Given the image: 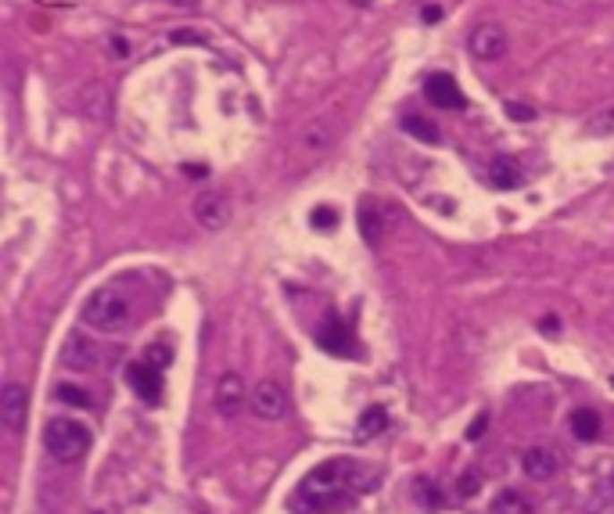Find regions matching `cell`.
<instances>
[{
	"label": "cell",
	"instance_id": "obj_13",
	"mask_svg": "<svg viewBox=\"0 0 614 514\" xmlns=\"http://www.w3.org/2000/svg\"><path fill=\"white\" fill-rule=\"evenodd\" d=\"M489 184H492L496 191H514V187H521V184H524L521 162H517V158H510V155L492 158V166H489Z\"/></svg>",
	"mask_w": 614,
	"mask_h": 514
},
{
	"label": "cell",
	"instance_id": "obj_2",
	"mask_svg": "<svg viewBox=\"0 0 614 514\" xmlns=\"http://www.w3.org/2000/svg\"><path fill=\"white\" fill-rule=\"evenodd\" d=\"M44 450L55 460L72 464V460H80L90 450V428L80 424V421H72V417H55L44 428Z\"/></svg>",
	"mask_w": 614,
	"mask_h": 514
},
{
	"label": "cell",
	"instance_id": "obj_32",
	"mask_svg": "<svg viewBox=\"0 0 614 514\" xmlns=\"http://www.w3.org/2000/svg\"><path fill=\"white\" fill-rule=\"evenodd\" d=\"M183 173L198 180V176H209V166H191V162H187V166H183Z\"/></svg>",
	"mask_w": 614,
	"mask_h": 514
},
{
	"label": "cell",
	"instance_id": "obj_34",
	"mask_svg": "<svg viewBox=\"0 0 614 514\" xmlns=\"http://www.w3.org/2000/svg\"><path fill=\"white\" fill-rule=\"evenodd\" d=\"M349 4H356V8H371L374 0H349Z\"/></svg>",
	"mask_w": 614,
	"mask_h": 514
},
{
	"label": "cell",
	"instance_id": "obj_7",
	"mask_svg": "<svg viewBox=\"0 0 614 514\" xmlns=\"http://www.w3.org/2000/svg\"><path fill=\"white\" fill-rule=\"evenodd\" d=\"M424 98H428L435 108H464V105H467L460 83H456L449 73H431V76L424 80Z\"/></svg>",
	"mask_w": 614,
	"mask_h": 514
},
{
	"label": "cell",
	"instance_id": "obj_20",
	"mask_svg": "<svg viewBox=\"0 0 614 514\" xmlns=\"http://www.w3.org/2000/svg\"><path fill=\"white\" fill-rule=\"evenodd\" d=\"M55 399H58V403H65V407H76V410L90 407L87 389H80V385H72V381H62V385L55 389Z\"/></svg>",
	"mask_w": 614,
	"mask_h": 514
},
{
	"label": "cell",
	"instance_id": "obj_15",
	"mask_svg": "<svg viewBox=\"0 0 614 514\" xmlns=\"http://www.w3.org/2000/svg\"><path fill=\"white\" fill-rule=\"evenodd\" d=\"M381 432H388V410L374 403V407H367V410L360 414V421H356V439L367 442V439H374V435H381Z\"/></svg>",
	"mask_w": 614,
	"mask_h": 514
},
{
	"label": "cell",
	"instance_id": "obj_16",
	"mask_svg": "<svg viewBox=\"0 0 614 514\" xmlns=\"http://www.w3.org/2000/svg\"><path fill=\"white\" fill-rule=\"evenodd\" d=\"M399 126H403V133H410V137H417V141H424V144H439V126L431 123V119H424V116H414V112H406L403 119H399Z\"/></svg>",
	"mask_w": 614,
	"mask_h": 514
},
{
	"label": "cell",
	"instance_id": "obj_28",
	"mask_svg": "<svg viewBox=\"0 0 614 514\" xmlns=\"http://www.w3.org/2000/svg\"><path fill=\"white\" fill-rule=\"evenodd\" d=\"M105 51H108L115 62H123V58L130 55V44H126L123 37H108V40H105Z\"/></svg>",
	"mask_w": 614,
	"mask_h": 514
},
{
	"label": "cell",
	"instance_id": "obj_6",
	"mask_svg": "<svg viewBox=\"0 0 614 514\" xmlns=\"http://www.w3.org/2000/svg\"><path fill=\"white\" fill-rule=\"evenodd\" d=\"M248 407L259 421H280L287 414V392L277 381H259L248 396Z\"/></svg>",
	"mask_w": 614,
	"mask_h": 514
},
{
	"label": "cell",
	"instance_id": "obj_10",
	"mask_svg": "<svg viewBox=\"0 0 614 514\" xmlns=\"http://www.w3.org/2000/svg\"><path fill=\"white\" fill-rule=\"evenodd\" d=\"M241 407H244V381H241V374L237 371L219 374V381H216V410L223 417H237Z\"/></svg>",
	"mask_w": 614,
	"mask_h": 514
},
{
	"label": "cell",
	"instance_id": "obj_27",
	"mask_svg": "<svg viewBox=\"0 0 614 514\" xmlns=\"http://www.w3.org/2000/svg\"><path fill=\"white\" fill-rule=\"evenodd\" d=\"M507 119H510V123H535V108H532V105L507 101Z\"/></svg>",
	"mask_w": 614,
	"mask_h": 514
},
{
	"label": "cell",
	"instance_id": "obj_33",
	"mask_svg": "<svg viewBox=\"0 0 614 514\" xmlns=\"http://www.w3.org/2000/svg\"><path fill=\"white\" fill-rule=\"evenodd\" d=\"M166 4H173V8H180V12H191L198 0H166Z\"/></svg>",
	"mask_w": 614,
	"mask_h": 514
},
{
	"label": "cell",
	"instance_id": "obj_8",
	"mask_svg": "<svg viewBox=\"0 0 614 514\" xmlns=\"http://www.w3.org/2000/svg\"><path fill=\"white\" fill-rule=\"evenodd\" d=\"M126 381H130V389L144 399V403H158L162 399V371L158 367H151V364H130L126 367Z\"/></svg>",
	"mask_w": 614,
	"mask_h": 514
},
{
	"label": "cell",
	"instance_id": "obj_5",
	"mask_svg": "<svg viewBox=\"0 0 614 514\" xmlns=\"http://www.w3.org/2000/svg\"><path fill=\"white\" fill-rule=\"evenodd\" d=\"M191 216H194V223L201 230H223L230 223V201L219 191H201L191 201Z\"/></svg>",
	"mask_w": 614,
	"mask_h": 514
},
{
	"label": "cell",
	"instance_id": "obj_17",
	"mask_svg": "<svg viewBox=\"0 0 614 514\" xmlns=\"http://www.w3.org/2000/svg\"><path fill=\"white\" fill-rule=\"evenodd\" d=\"M356 219H360V234H363V241H367V244H378V241H381V230H385L381 212H378L371 201H363V205H360V212H356Z\"/></svg>",
	"mask_w": 614,
	"mask_h": 514
},
{
	"label": "cell",
	"instance_id": "obj_26",
	"mask_svg": "<svg viewBox=\"0 0 614 514\" xmlns=\"http://www.w3.org/2000/svg\"><path fill=\"white\" fill-rule=\"evenodd\" d=\"M456 489H460L464 500H471V496L482 489V475H478V471H464V475L456 478Z\"/></svg>",
	"mask_w": 614,
	"mask_h": 514
},
{
	"label": "cell",
	"instance_id": "obj_22",
	"mask_svg": "<svg viewBox=\"0 0 614 514\" xmlns=\"http://www.w3.org/2000/svg\"><path fill=\"white\" fill-rule=\"evenodd\" d=\"M310 223H313V230H324V234H331V230L338 227V212H335L331 205H317V209L310 212Z\"/></svg>",
	"mask_w": 614,
	"mask_h": 514
},
{
	"label": "cell",
	"instance_id": "obj_31",
	"mask_svg": "<svg viewBox=\"0 0 614 514\" xmlns=\"http://www.w3.org/2000/svg\"><path fill=\"white\" fill-rule=\"evenodd\" d=\"M557 328H560V321H557L553 313H550V317H546V321L539 324V331H542V335H546V331H550V335H557Z\"/></svg>",
	"mask_w": 614,
	"mask_h": 514
},
{
	"label": "cell",
	"instance_id": "obj_24",
	"mask_svg": "<svg viewBox=\"0 0 614 514\" xmlns=\"http://www.w3.org/2000/svg\"><path fill=\"white\" fill-rule=\"evenodd\" d=\"M144 364H151V367H166V364H173V346H166V342H155V346H148V353H144Z\"/></svg>",
	"mask_w": 614,
	"mask_h": 514
},
{
	"label": "cell",
	"instance_id": "obj_9",
	"mask_svg": "<svg viewBox=\"0 0 614 514\" xmlns=\"http://www.w3.org/2000/svg\"><path fill=\"white\" fill-rule=\"evenodd\" d=\"M521 467H524V475H528L532 482H546V478L557 475L560 453H557L553 446H528V450L521 453Z\"/></svg>",
	"mask_w": 614,
	"mask_h": 514
},
{
	"label": "cell",
	"instance_id": "obj_25",
	"mask_svg": "<svg viewBox=\"0 0 614 514\" xmlns=\"http://www.w3.org/2000/svg\"><path fill=\"white\" fill-rule=\"evenodd\" d=\"M417 500H421L424 507H435V510L442 507V493H439V485H435V482H428V478H421V482H417Z\"/></svg>",
	"mask_w": 614,
	"mask_h": 514
},
{
	"label": "cell",
	"instance_id": "obj_29",
	"mask_svg": "<svg viewBox=\"0 0 614 514\" xmlns=\"http://www.w3.org/2000/svg\"><path fill=\"white\" fill-rule=\"evenodd\" d=\"M485 424H489V410H482V414L471 421V428H467V439H471V442H478V439L485 435Z\"/></svg>",
	"mask_w": 614,
	"mask_h": 514
},
{
	"label": "cell",
	"instance_id": "obj_30",
	"mask_svg": "<svg viewBox=\"0 0 614 514\" xmlns=\"http://www.w3.org/2000/svg\"><path fill=\"white\" fill-rule=\"evenodd\" d=\"M421 19H424V22H439V19H442V8H439V4H424V8H421Z\"/></svg>",
	"mask_w": 614,
	"mask_h": 514
},
{
	"label": "cell",
	"instance_id": "obj_11",
	"mask_svg": "<svg viewBox=\"0 0 614 514\" xmlns=\"http://www.w3.org/2000/svg\"><path fill=\"white\" fill-rule=\"evenodd\" d=\"M62 367L69 371H94L98 367V346L83 335H69L62 346Z\"/></svg>",
	"mask_w": 614,
	"mask_h": 514
},
{
	"label": "cell",
	"instance_id": "obj_1",
	"mask_svg": "<svg viewBox=\"0 0 614 514\" xmlns=\"http://www.w3.org/2000/svg\"><path fill=\"white\" fill-rule=\"evenodd\" d=\"M83 324L101 335H119L133 324V306L119 288H98L83 303Z\"/></svg>",
	"mask_w": 614,
	"mask_h": 514
},
{
	"label": "cell",
	"instance_id": "obj_18",
	"mask_svg": "<svg viewBox=\"0 0 614 514\" xmlns=\"http://www.w3.org/2000/svg\"><path fill=\"white\" fill-rule=\"evenodd\" d=\"M489 514H532V503H528L517 489H503V493L492 500Z\"/></svg>",
	"mask_w": 614,
	"mask_h": 514
},
{
	"label": "cell",
	"instance_id": "obj_23",
	"mask_svg": "<svg viewBox=\"0 0 614 514\" xmlns=\"http://www.w3.org/2000/svg\"><path fill=\"white\" fill-rule=\"evenodd\" d=\"M585 133H593V137H607V133H614V108H603V112H596V116L589 119Z\"/></svg>",
	"mask_w": 614,
	"mask_h": 514
},
{
	"label": "cell",
	"instance_id": "obj_3",
	"mask_svg": "<svg viewBox=\"0 0 614 514\" xmlns=\"http://www.w3.org/2000/svg\"><path fill=\"white\" fill-rule=\"evenodd\" d=\"M467 51L478 58V62H499L507 55V30L496 26V22H482L471 30L467 37Z\"/></svg>",
	"mask_w": 614,
	"mask_h": 514
},
{
	"label": "cell",
	"instance_id": "obj_12",
	"mask_svg": "<svg viewBox=\"0 0 614 514\" xmlns=\"http://www.w3.org/2000/svg\"><path fill=\"white\" fill-rule=\"evenodd\" d=\"M317 342H320L328 353H335V356H356V342H353V335H349V328H345L342 321H328V324L317 331Z\"/></svg>",
	"mask_w": 614,
	"mask_h": 514
},
{
	"label": "cell",
	"instance_id": "obj_4",
	"mask_svg": "<svg viewBox=\"0 0 614 514\" xmlns=\"http://www.w3.org/2000/svg\"><path fill=\"white\" fill-rule=\"evenodd\" d=\"M26 417H30V389L19 381H8L0 389V421H4L8 432L19 435L26 428Z\"/></svg>",
	"mask_w": 614,
	"mask_h": 514
},
{
	"label": "cell",
	"instance_id": "obj_19",
	"mask_svg": "<svg viewBox=\"0 0 614 514\" xmlns=\"http://www.w3.org/2000/svg\"><path fill=\"white\" fill-rule=\"evenodd\" d=\"M310 148H317V151H324V148H331V141H335V130H331V123L328 119H320V123H310L305 126V137H302Z\"/></svg>",
	"mask_w": 614,
	"mask_h": 514
},
{
	"label": "cell",
	"instance_id": "obj_21",
	"mask_svg": "<svg viewBox=\"0 0 614 514\" xmlns=\"http://www.w3.org/2000/svg\"><path fill=\"white\" fill-rule=\"evenodd\" d=\"M169 44H173V47H209V37H205L201 30L183 26V30H173V33H169Z\"/></svg>",
	"mask_w": 614,
	"mask_h": 514
},
{
	"label": "cell",
	"instance_id": "obj_14",
	"mask_svg": "<svg viewBox=\"0 0 614 514\" xmlns=\"http://www.w3.org/2000/svg\"><path fill=\"white\" fill-rule=\"evenodd\" d=\"M567 428H571V435H575L578 442H596V439H600V414H596L593 407H578V410L571 414Z\"/></svg>",
	"mask_w": 614,
	"mask_h": 514
}]
</instances>
